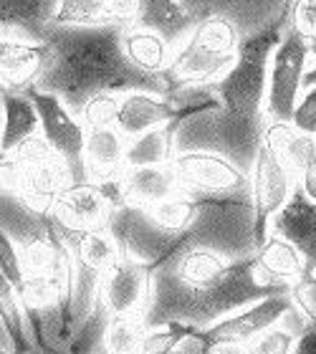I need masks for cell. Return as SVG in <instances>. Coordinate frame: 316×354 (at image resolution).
Instances as JSON below:
<instances>
[{
	"label": "cell",
	"mask_w": 316,
	"mask_h": 354,
	"mask_svg": "<svg viewBox=\"0 0 316 354\" xmlns=\"http://www.w3.org/2000/svg\"><path fill=\"white\" fill-rule=\"evenodd\" d=\"M288 13L291 8L273 26L248 38H241L236 64L218 82L203 84L205 86L203 106L183 122H172L177 155L215 152L228 157L238 170L250 175L268 127L266 88H268L271 53L279 46Z\"/></svg>",
	"instance_id": "6da1fadb"
},
{
	"label": "cell",
	"mask_w": 316,
	"mask_h": 354,
	"mask_svg": "<svg viewBox=\"0 0 316 354\" xmlns=\"http://www.w3.org/2000/svg\"><path fill=\"white\" fill-rule=\"evenodd\" d=\"M291 283L266 271L258 256L225 261L207 248H187L152 271L142 311L147 329L167 322L205 332L215 322L276 294Z\"/></svg>",
	"instance_id": "7a4b0ae2"
},
{
	"label": "cell",
	"mask_w": 316,
	"mask_h": 354,
	"mask_svg": "<svg viewBox=\"0 0 316 354\" xmlns=\"http://www.w3.org/2000/svg\"><path fill=\"white\" fill-rule=\"evenodd\" d=\"M132 23L109 26H59L46 33L48 59L36 86L51 91L81 119L84 104L94 94L149 91L167 96L172 91L165 74H147L134 66L124 51V33Z\"/></svg>",
	"instance_id": "3957f363"
},
{
	"label": "cell",
	"mask_w": 316,
	"mask_h": 354,
	"mask_svg": "<svg viewBox=\"0 0 316 354\" xmlns=\"http://www.w3.org/2000/svg\"><path fill=\"white\" fill-rule=\"evenodd\" d=\"M160 225L175 230L185 248H207L225 261L256 256V207L250 183L228 192L183 187L172 198L147 205Z\"/></svg>",
	"instance_id": "277c9868"
},
{
	"label": "cell",
	"mask_w": 316,
	"mask_h": 354,
	"mask_svg": "<svg viewBox=\"0 0 316 354\" xmlns=\"http://www.w3.org/2000/svg\"><path fill=\"white\" fill-rule=\"evenodd\" d=\"M53 223L74 259V288L68 301V334H71V329L79 326L89 311L94 309L102 279L122 259V251L106 228H74L56 215H53Z\"/></svg>",
	"instance_id": "5b68a950"
},
{
	"label": "cell",
	"mask_w": 316,
	"mask_h": 354,
	"mask_svg": "<svg viewBox=\"0 0 316 354\" xmlns=\"http://www.w3.org/2000/svg\"><path fill=\"white\" fill-rule=\"evenodd\" d=\"M306 68H309V41L286 21L268 66V88H266L268 122H286V124L291 122L294 106L301 96Z\"/></svg>",
	"instance_id": "8992f818"
},
{
	"label": "cell",
	"mask_w": 316,
	"mask_h": 354,
	"mask_svg": "<svg viewBox=\"0 0 316 354\" xmlns=\"http://www.w3.org/2000/svg\"><path fill=\"white\" fill-rule=\"evenodd\" d=\"M28 99L33 102L41 119V134L66 162L74 185L89 183L86 160H84V147H86V127L76 114H71L66 104L51 91H44L38 86L26 88Z\"/></svg>",
	"instance_id": "52a82bcc"
},
{
	"label": "cell",
	"mask_w": 316,
	"mask_h": 354,
	"mask_svg": "<svg viewBox=\"0 0 316 354\" xmlns=\"http://www.w3.org/2000/svg\"><path fill=\"white\" fill-rule=\"evenodd\" d=\"M299 180L288 170L284 160L276 155L271 145H261L250 170V190H253V207H256V241L263 243L268 236V223L279 213L288 195L294 192Z\"/></svg>",
	"instance_id": "ba28073f"
},
{
	"label": "cell",
	"mask_w": 316,
	"mask_h": 354,
	"mask_svg": "<svg viewBox=\"0 0 316 354\" xmlns=\"http://www.w3.org/2000/svg\"><path fill=\"white\" fill-rule=\"evenodd\" d=\"M238 61V51H218L192 30L190 38L172 51L165 79L172 91L183 86H200V84L218 82L225 71Z\"/></svg>",
	"instance_id": "9c48e42d"
},
{
	"label": "cell",
	"mask_w": 316,
	"mask_h": 354,
	"mask_svg": "<svg viewBox=\"0 0 316 354\" xmlns=\"http://www.w3.org/2000/svg\"><path fill=\"white\" fill-rule=\"evenodd\" d=\"M180 3L195 21L210 15H221L230 21L241 38H248L273 26L291 8V0H180Z\"/></svg>",
	"instance_id": "30bf717a"
},
{
	"label": "cell",
	"mask_w": 316,
	"mask_h": 354,
	"mask_svg": "<svg viewBox=\"0 0 316 354\" xmlns=\"http://www.w3.org/2000/svg\"><path fill=\"white\" fill-rule=\"evenodd\" d=\"M291 296L288 294H276L268 299L250 304L245 309L230 314V317L215 322L210 329H205L207 339L213 342H241L248 344L258 337V334L268 332L271 326H276L281 322V317L291 309Z\"/></svg>",
	"instance_id": "8fae6325"
},
{
	"label": "cell",
	"mask_w": 316,
	"mask_h": 354,
	"mask_svg": "<svg viewBox=\"0 0 316 354\" xmlns=\"http://www.w3.org/2000/svg\"><path fill=\"white\" fill-rule=\"evenodd\" d=\"M149 281H152V271L129 256H122L111 266L102 279V288H99L111 317L142 314L149 296Z\"/></svg>",
	"instance_id": "7c38bea8"
},
{
	"label": "cell",
	"mask_w": 316,
	"mask_h": 354,
	"mask_svg": "<svg viewBox=\"0 0 316 354\" xmlns=\"http://www.w3.org/2000/svg\"><path fill=\"white\" fill-rule=\"evenodd\" d=\"M177 180L183 187H198L207 192H228L250 183V175L238 170L228 157L215 152H180L172 160Z\"/></svg>",
	"instance_id": "4fadbf2b"
},
{
	"label": "cell",
	"mask_w": 316,
	"mask_h": 354,
	"mask_svg": "<svg viewBox=\"0 0 316 354\" xmlns=\"http://www.w3.org/2000/svg\"><path fill=\"white\" fill-rule=\"evenodd\" d=\"M268 233L286 238L304 256L309 268H316V203L296 185L279 213L268 223Z\"/></svg>",
	"instance_id": "5bb4252c"
},
{
	"label": "cell",
	"mask_w": 316,
	"mask_h": 354,
	"mask_svg": "<svg viewBox=\"0 0 316 354\" xmlns=\"http://www.w3.org/2000/svg\"><path fill=\"white\" fill-rule=\"evenodd\" d=\"M114 210L117 203L96 183L68 185L66 190H61L56 205L51 207L56 218L74 228H106Z\"/></svg>",
	"instance_id": "9a60e30c"
},
{
	"label": "cell",
	"mask_w": 316,
	"mask_h": 354,
	"mask_svg": "<svg viewBox=\"0 0 316 354\" xmlns=\"http://www.w3.org/2000/svg\"><path fill=\"white\" fill-rule=\"evenodd\" d=\"M61 0H0V38L44 44Z\"/></svg>",
	"instance_id": "2e32d148"
},
{
	"label": "cell",
	"mask_w": 316,
	"mask_h": 354,
	"mask_svg": "<svg viewBox=\"0 0 316 354\" xmlns=\"http://www.w3.org/2000/svg\"><path fill=\"white\" fill-rule=\"evenodd\" d=\"M46 59H48L46 44L0 38V88L26 91L36 86L38 76L46 66Z\"/></svg>",
	"instance_id": "e0dca14e"
},
{
	"label": "cell",
	"mask_w": 316,
	"mask_h": 354,
	"mask_svg": "<svg viewBox=\"0 0 316 354\" xmlns=\"http://www.w3.org/2000/svg\"><path fill=\"white\" fill-rule=\"evenodd\" d=\"M177 119H180V109L169 102V96L149 94V91H129V94H122L114 127L127 140H132L152 127L177 122Z\"/></svg>",
	"instance_id": "ac0fdd59"
},
{
	"label": "cell",
	"mask_w": 316,
	"mask_h": 354,
	"mask_svg": "<svg viewBox=\"0 0 316 354\" xmlns=\"http://www.w3.org/2000/svg\"><path fill=\"white\" fill-rule=\"evenodd\" d=\"M127 140L117 127H94L86 129V160L89 183H104V180H117L127 167Z\"/></svg>",
	"instance_id": "d6986e66"
},
{
	"label": "cell",
	"mask_w": 316,
	"mask_h": 354,
	"mask_svg": "<svg viewBox=\"0 0 316 354\" xmlns=\"http://www.w3.org/2000/svg\"><path fill=\"white\" fill-rule=\"evenodd\" d=\"M122 190L129 205H155L162 200L172 198L180 190L177 172L169 165H137L124 167L122 172Z\"/></svg>",
	"instance_id": "ffe728a7"
},
{
	"label": "cell",
	"mask_w": 316,
	"mask_h": 354,
	"mask_svg": "<svg viewBox=\"0 0 316 354\" xmlns=\"http://www.w3.org/2000/svg\"><path fill=\"white\" fill-rule=\"evenodd\" d=\"M198 23L180 0H137V21L134 26L149 28L160 33L175 51L177 46L185 44L190 33L198 28Z\"/></svg>",
	"instance_id": "44dd1931"
},
{
	"label": "cell",
	"mask_w": 316,
	"mask_h": 354,
	"mask_svg": "<svg viewBox=\"0 0 316 354\" xmlns=\"http://www.w3.org/2000/svg\"><path fill=\"white\" fill-rule=\"evenodd\" d=\"M137 21V0H61L59 26H109Z\"/></svg>",
	"instance_id": "7402d4cb"
},
{
	"label": "cell",
	"mask_w": 316,
	"mask_h": 354,
	"mask_svg": "<svg viewBox=\"0 0 316 354\" xmlns=\"http://www.w3.org/2000/svg\"><path fill=\"white\" fill-rule=\"evenodd\" d=\"M0 104H3V137H0V152H10L33 134H41V119L26 91H6L0 88Z\"/></svg>",
	"instance_id": "603a6c76"
},
{
	"label": "cell",
	"mask_w": 316,
	"mask_h": 354,
	"mask_svg": "<svg viewBox=\"0 0 316 354\" xmlns=\"http://www.w3.org/2000/svg\"><path fill=\"white\" fill-rule=\"evenodd\" d=\"M263 142L276 149V155L284 160L288 170L294 172L296 180L301 177L306 162L316 155V137L296 132L294 127L286 124V122H268Z\"/></svg>",
	"instance_id": "cb8c5ba5"
},
{
	"label": "cell",
	"mask_w": 316,
	"mask_h": 354,
	"mask_svg": "<svg viewBox=\"0 0 316 354\" xmlns=\"http://www.w3.org/2000/svg\"><path fill=\"white\" fill-rule=\"evenodd\" d=\"M124 51L134 66H140L147 74H165L172 59V46L149 28H132L124 33Z\"/></svg>",
	"instance_id": "d4e9b609"
},
{
	"label": "cell",
	"mask_w": 316,
	"mask_h": 354,
	"mask_svg": "<svg viewBox=\"0 0 316 354\" xmlns=\"http://www.w3.org/2000/svg\"><path fill=\"white\" fill-rule=\"evenodd\" d=\"M177 157L175 147V124L152 127L147 132L137 134L127 145V167L137 165H169Z\"/></svg>",
	"instance_id": "484cf974"
},
{
	"label": "cell",
	"mask_w": 316,
	"mask_h": 354,
	"mask_svg": "<svg viewBox=\"0 0 316 354\" xmlns=\"http://www.w3.org/2000/svg\"><path fill=\"white\" fill-rule=\"evenodd\" d=\"M111 311L106 309L102 294L96 299L94 309L89 311L86 319L79 326L71 329L66 339L64 354H109L106 349V326H109Z\"/></svg>",
	"instance_id": "4316f807"
},
{
	"label": "cell",
	"mask_w": 316,
	"mask_h": 354,
	"mask_svg": "<svg viewBox=\"0 0 316 354\" xmlns=\"http://www.w3.org/2000/svg\"><path fill=\"white\" fill-rule=\"evenodd\" d=\"M256 256L263 263L266 271H271L273 276H279V279L288 281V283L294 279H299L301 271L306 268V261L299 253V248L294 243H288L286 238L276 236V233L266 236L263 243L258 245Z\"/></svg>",
	"instance_id": "83f0119b"
},
{
	"label": "cell",
	"mask_w": 316,
	"mask_h": 354,
	"mask_svg": "<svg viewBox=\"0 0 316 354\" xmlns=\"http://www.w3.org/2000/svg\"><path fill=\"white\" fill-rule=\"evenodd\" d=\"M0 319H3L8 334H10V339H13L15 354L28 352L33 344H30V337H28L26 314H23L18 291H15V286L10 283V279L3 273V268H0Z\"/></svg>",
	"instance_id": "f1b7e54d"
},
{
	"label": "cell",
	"mask_w": 316,
	"mask_h": 354,
	"mask_svg": "<svg viewBox=\"0 0 316 354\" xmlns=\"http://www.w3.org/2000/svg\"><path fill=\"white\" fill-rule=\"evenodd\" d=\"M147 332L142 314H119L106 326V349L109 354H137L140 342Z\"/></svg>",
	"instance_id": "f546056e"
},
{
	"label": "cell",
	"mask_w": 316,
	"mask_h": 354,
	"mask_svg": "<svg viewBox=\"0 0 316 354\" xmlns=\"http://www.w3.org/2000/svg\"><path fill=\"white\" fill-rule=\"evenodd\" d=\"M119 104H122V94H94L84 104V111H81V122L86 129H94V127H114L117 124V114H119Z\"/></svg>",
	"instance_id": "4dcf8cb0"
},
{
	"label": "cell",
	"mask_w": 316,
	"mask_h": 354,
	"mask_svg": "<svg viewBox=\"0 0 316 354\" xmlns=\"http://www.w3.org/2000/svg\"><path fill=\"white\" fill-rule=\"evenodd\" d=\"M288 296L301 317L306 319L309 329H316V268H304L299 279L291 281V288H288Z\"/></svg>",
	"instance_id": "1f68e13d"
},
{
	"label": "cell",
	"mask_w": 316,
	"mask_h": 354,
	"mask_svg": "<svg viewBox=\"0 0 316 354\" xmlns=\"http://www.w3.org/2000/svg\"><path fill=\"white\" fill-rule=\"evenodd\" d=\"M187 332H190V329L183 324H177V322H167V324L152 326V329H147L145 337H142L137 354H167Z\"/></svg>",
	"instance_id": "d6a6232c"
},
{
	"label": "cell",
	"mask_w": 316,
	"mask_h": 354,
	"mask_svg": "<svg viewBox=\"0 0 316 354\" xmlns=\"http://www.w3.org/2000/svg\"><path fill=\"white\" fill-rule=\"evenodd\" d=\"M296 337L284 326H271L268 332L258 334L256 339L245 344V354H291Z\"/></svg>",
	"instance_id": "836d02e7"
},
{
	"label": "cell",
	"mask_w": 316,
	"mask_h": 354,
	"mask_svg": "<svg viewBox=\"0 0 316 354\" xmlns=\"http://www.w3.org/2000/svg\"><path fill=\"white\" fill-rule=\"evenodd\" d=\"M288 124L294 127L296 132L316 137V86H309L301 91Z\"/></svg>",
	"instance_id": "e575fe53"
},
{
	"label": "cell",
	"mask_w": 316,
	"mask_h": 354,
	"mask_svg": "<svg viewBox=\"0 0 316 354\" xmlns=\"http://www.w3.org/2000/svg\"><path fill=\"white\" fill-rule=\"evenodd\" d=\"M288 23H291L309 44L316 41V0H291Z\"/></svg>",
	"instance_id": "d590c367"
},
{
	"label": "cell",
	"mask_w": 316,
	"mask_h": 354,
	"mask_svg": "<svg viewBox=\"0 0 316 354\" xmlns=\"http://www.w3.org/2000/svg\"><path fill=\"white\" fill-rule=\"evenodd\" d=\"M0 268L6 273L10 283L15 286V291H21L23 286V263H21V253L15 248V243L8 238V233L0 228Z\"/></svg>",
	"instance_id": "8d00e7d4"
},
{
	"label": "cell",
	"mask_w": 316,
	"mask_h": 354,
	"mask_svg": "<svg viewBox=\"0 0 316 354\" xmlns=\"http://www.w3.org/2000/svg\"><path fill=\"white\" fill-rule=\"evenodd\" d=\"M299 185H301V190L316 203V155L311 157L309 162H306L301 177H299Z\"/></svg>",
	"instance_id": "74e56055"
},
{
	"label": "cell",
	"mask_w": 316,
	"mask_h": 354,
	"mask_svg": "<svg viewBox=\"0 0 316 354\" xmlns=\"http://www.w3.org/2000/svg\"><path fill=\"white\" fill-rule=\"evenodd\" d=\"M291 354H316V329H306L301 337H296Z\"/></svg>",
	"instance_id": "f35d334b"
},
{
	"label": "cell",
	"mask_w": 316,
	"mask_h": 354,
	"mask_svg": "<svg viewBox=\"0 0 316 354\" xmlns=\"http://www.w3.org/2000/svg\"><path fill=\"white\" fill-rule=\"evenodd\" d=\"M309 86H316V41L309 44V68H306V74H304L301 91Z\"/></svg>",
	"instance_id": "ab89813d"
},
{
	"label": "cell",
	"mask_w": 316,
	"mask_h": 354,
	"mask_svg": "<svg viewBox=\"0 0 316 354\" xmlns=\"http://www.w3.org/2000/svg\"><path fill=\"white\" fill-rule=\"evenodd\" d=\"M0 349H6V352H13L15 354L13 339H10V334H8L6 324H3V319H0Z\"/></svg>",
	"instance_id": "60d3db41"
},
{
	"label": "cell",
	"mask_w": 316,
	"mask_h": 354,
	"mask_svg": "<svg viewBox=\"0 0 316 354\" xmlns=\"http://www.w3.org/2000/svg\"><path fill=\"white\" fill-rule=\"evenodd\" d=\"M0 137H3V104H0Z\"/></svg>",
	"instance_id": "b9f144b4"
},
{
	"label": "cell",
	"mask_w": 316,
	"mask_h": 354,
	"mask_svg": "<svg viewBox=\"0 0 316 354\" xmlns=\"http://www.w3.org/2000/svg\"><path fill=\"white\" fill-rule=\"evenodd\" d=\"M3 160H6V152H0V162H3Z\"/></svg>",
	"instance_id": "7bdbcfd3"
},
{
	"label": "cell",
	"mask_w": 316,
	"mask_h": 354,
	"mask_svg": "<svg viewBox=\"0 0 316 354\" xmlns=\"http://www.w3.org/2000/svg\"><path fill=\"white\" fill-rule=\"evenodd\" d=\"M0 354H13V352H6V349H0Z\"/></svg>",
	"instance_id": "ee69618b"
},
{
	"label": "cell",
	"mask_w": 316,
	"mask_h": 354,
	"mask_svg": "<svg viewBox=\"0 0 316 354\" xmlns=\"http://www.w3.org/2000/svg\"><path fill=\"white\" fill-rule=\"evenodd\" d=\"M210 354H213V352H210Z\"/></svg>",
	"instance_id": "f6af8a7d"
}]
</instances>
